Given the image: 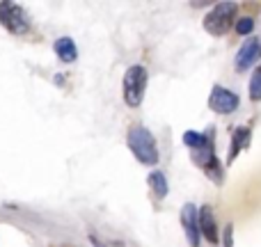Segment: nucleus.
<instances>
[{"instance_id":"ddd939ff","label":"nucleus","mask_w":261,"mask_h":247,"mask_svg":"<svg viewBox=\"0 0 261 247\" xmlns=\"http://www.w3.org/2000/svg\"><path fill=\"white\" fill-rule=\"evenodd\" d=\"M250 99L261 101V67L252 73V80H250Z\"/></svg>"},{"instance_id":"9b49d317","label":"nucleus","mask_w":261,"mask_h":247,"mask_svg":"<svg viewBox=\"0 0 261 247\" xmlns=\"http://www.w3.org/2000/svg\"><path fill=\"white\" fill-rule=\"evenodd\" d=\"M149 185H151L153 195H156L158 199L167 197V181H165V174H163V172H151V174H149Z\"/></svg>"},{"instance_id":"f257e3e1","label":"nucleus","mask_w":261,"mask_h":247,"mask_svg":"<svg viewBox=\"0 0 261 247\" xmlns=\"http://www.w3.org/2000/svg\"><path fill=\"white\" fill-rule=\"evenodd\" d=\"M128 147L142 165H156L158 162L156 140H153V135L144 126H133L128 130Z\"/></svg>"},{"instance_id":"f8f14e48","label":"nucleus","mask_w":261,"mask_h":247,"mask_svg":"<svg viewBox=\"0 0 261 247\" xmlns=\"http://www.w3.org/2000/svg\"><path fill=\"white\" fill-rule=\"evenodd\" d=\"M184 142L190 147V151H197V149H204L211 144V140L206 138V135L202 133H195V130H188V133H184Z\"/></svg>"},{"instance_id":"f03ea898","label":"nucleus","mask_w":261,"mask_h":247,"mask_svg":"<svg viewBox=\"0 0 261 247\" xmlns=\"http://www.w3.org/2000/svg\"><path fill=\"white\" fill-rule=\"evenodd\" d=\"M124 101L128 108H140L144 99V90H147V69L135 64L124 76Z\"/></svg>"},{"instance_id":"0eeeda50","label":"nucleus","mask_w":261,"mask_h":247,"mask_svg":"<svg viewBox=\"0 0 261 247\" xmlns=\"http://www.w3.org/2000/svg\"><path fill=\"white\" fill-rule=\"evenodd\" d=\"M259 55H261L259 39H257V37H250V39H245V44L241 46L239 55H236V67H239L241 71H243V69H250Z\"/></svg>"},{"instance_id":"20e7f679","label":"nucleus","mask_w":261,"mask_h":247,"mask_svg":"<svg viewBox=\"0 0 261 247\" xmlns=\"http://www.w3.org/2000/svg\"><path fill=\"white\" fill-rule=\"evenodd\" d=\"M0 23L12 35H25L30 30V21H28L23 7L16 3H0Z\"/></svg>"},{"instance_id":"2eb2a0df","label":"nucleus","mask_w":261,"mask_h":247,"mask_svg":"<svg viewBox=\"0 0 261 247\" xmlns=\"http://www.w3.org/2000/svg\"><path fill=\"white\" fill-rule=\"evenodd\" d=\"M231 231H234V227L227 225V229H225V245L227 247H231Z\"/></svg>"},{"instance_id":"4468645a","label":"nucleus","mask_w":261,"mask_h":247,"mask_svg":"<svg viewBox=\"0 0 261 247\" xmlns=\"http://www.w3.org/2000/svg\"><path fill=\"white\" fill-rule=\"evenodd\" d=\"M252 30H254V21H252V18H241V21L236 23V32H239V35H250Z\"/></svg>"},{"instance_id":"423d86ee","label":"nucleus","mask_w":261,"mask_h":247,"mask_svg":"<svg viewBox=\"0 0 261 247\" xmlns=\"http://www.w3.org/2000/svg\"><path fill=\"white\" fill-rule=\"evenodd\" d=\"M181 225L186 229V236H188V245L190 247H199V213L193 204H186L184 211H181Z\"/></svg>"},{"instance_id":"1a4fd4ad","label":"nucleus","mask_w":261,"mask_h":247,"mask_svg":"<svg viewBox=\"0 0 261 247\" xmlns=\"http://www.w3.org/2000/svg\"><path fill=\"white\" fill-rule=\"evenodd\" d=\"M55 53L62 62H76L78 58V48L73 44V39H69V37H62V39L55 41Z\"/></svg>"},{"instance_id":"7ed1b4c3","label":"nucleus","mask_w":261,"mask_h":247,"mask_svg":"<svg viewBox=\"0 0 261 247\" xmlns=\"http://www.w3.org/2000/svg\"><path fill=\"white\" fill-rule=\"evenodd\" d=\"M234 16H236V5L234 3L216 5V7L206 14V18H204V30L213 37L225 35V32L231 28V23H234Z\"/></svg>"},{"instance_id":"39448f33","label":"nucleus","mask_w":261,"mask_h":247,"mask_svg":"<svg viewBox=\"0 0 261 247\" xmlns=\"http://www.w3.org/2000/svg\"><path fill=\"white\" fill-rule=\"evenodd\" d=\"M208 108L218 115H229L239 108V96H236L234 92L225 90V87L216 85L211 92V96H208Z\"/></svg>"},{"instance_id":"6e6552de","label":"nucleus","mask_w":261,"mask_h":247,"mask_svg":"<svg viewBox=\"0 0 261 247\" xmlns=\"http://www.w3.org/2000/svg\"><path fill=\"white\" fill-rule=\"evenodd\" d=\"M199 231L206 236L208 243H218V227H216V215H213L211 206L199 208Z\"/></svg>"},{"instance_id":"9d476101","label":"nucleus","mask_w":261,"mask_h":247,"mask_svg":"<svg viewBox=\"0 0 261 247\" xmlns=\"http://www.w3.org/2000/svg\"><path fill=\"white\" fill-rule=\"evenodd\" d=\"M248 140H250V130L248 128H239L234 133V138H231V149H229V158L227 160L234 162V158L239 156V151L243 147H248Z\"/></svg>"}]
</instances>
